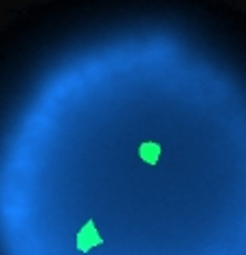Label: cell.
Returning <instances> with one entry per match:
<instances>
[{"label": "cell", "instance_id": "obj_2", "mask_svg": "<svg viewBox=\"0 0 246 255\" xmlns=\"http://www.w3.org/2000/svg\"><path fill=\"white\" fill-rule=\"evenodd\" d=\"M138 156L145 163H149V165H156V161L160 156V145L158 143H143V145L138 147Z\"/></svg>", "mask_w": 246, "mask_h": 255}, {"label": "cell", "instance_id": "obj_1", "mask_svg": "<svg viewBox=\"0 0 246 255\" xmlns=\"http://www.w3.org/2000/svg\"><path fill=\"white\" fill-rule=\"evenodd\" d=\"M99 244H104V238L97 233V229H95V222L88 220L86 225L79 229L77 233V249L82 253H88L93 247H99Z\"/></svg>", "mask_w": 246, "mask_h": 255}]
</instances>
